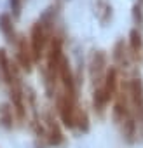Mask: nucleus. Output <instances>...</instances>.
Instances as JSON below:
<instances>
[{
  "instance_id": "1",
  "label": "nucleus",
  "mask_w": 143,
  "mask_h": 148,
  "mask_svg": "<svg viewBox=\"0 0 143 148\" xmlns=\"http://www.w3.org/2000/svg\"><path fill=\"white\" fill-rule=\"evenodd\" d=\"M52 25H54V16H52V9H49L38 21L33 23L32 32H30V49H32V56L33 61L38 63L47 51V45L51 42L52 37Z\"/></svg>"
},
{
  "instance_id": "2",
  "label": "nucleus",
  "mask_w": 143,
  "mask_h": 148,
  "mask_svg": "<svg viewBox=\"0 0 143 148\" xmlns=\"http://www.w3.org/2000/svg\"><path fill=\"white\" fill-rule=\"evenodd\" d=\"M63 40L61 37H51V42L45 51V82L49 87L56 86L59 80V66L63 61Z\"/></svg>"
},
{
  "instance_id": "3",
  "label": "nucleus",
  "mask_w": 143,
  "mask_h": 148,
  "mask_svg": "<svg viewBox=\"0 0 143 148\" xmlns=\"http://www.w3.org/2000/svg\"><path fill=\"white\" fill-rule=\"evenodd\" d=\"M119 89V73L117 68H108L107 75L101 82V86L94 87V96H93V105L98 110V113H103L107 105L110 103L112 98H115Z\"/></svg>"
},
{
  "instance_id": "4",
  "label": "nucleus",
  "mask_w": 143,
  "mask_h": 148,
  "mask_svg": "<svg viewBox=\"0 0 143 148\" xmlns=\"http://www.w3.org/2000/svg\"><path fill=\"white\" fill-rule=\"evenodd\" d=\"M107 54L105 51H94L93 56H91V63H89V75H91V80L94 84V87L101 86L105 75H107Z\"/></svg>"
},
{
  "instance_id": "5",
  "label": "nucleus",
  "mask_w": 143,
  "mask_h": 148,
  "mask_svg": "<svg viewBox=\"0 0 143 148\" xmlns=\"http://www.w3.org/2000/svg\"><path fill=\"white\" fill-rule=\"evenodd\" d=\"M127 92H129V103L134 113L143 120V80L136 75L127 82Z\"/></svg>"
},
{
  "instance_id": "6",
  "label": "nucleus",
  "mask_w": 143,
  "mask_h": 148,
  "mask_svg": "<svg viewBox=\"0 0 143 148\" xmlns=\"http://www.w3.org/2000/svg\"><path fill=\"white\" fill-rule=\"evenodd\" d=\"M16 59H18V64L23 68V70H26V71H30L32 70V66H33V56H32V49H30V42L25 38V37H19V38H16Z\"/></svg>"
},
{
  "instance_id": "7",
  "label": "nucleus",
  "mask_w": 143,
  "mask_h": 148,
  "mask_svg": "<svg viewBox=\"0 0 143 148\" xmlns=\"http://www.w3.org/2000/svg\"><path fill=\"white\" fill-rule=\"evenodd\" d=\"M93 9H94V16L101 26H107L112 21L113 9H112L110 0H93Z\"/></svg>"
},
{
  "instance_id": "8",
  "label": "nucleus",
  "mask_w": 143,
  "mask_h": 148,
  "mask_svg": "<svg viewBox=\"0 0 143 148\" xmlns=\"http://www.w3.org/2000/svg\"><path fill=\"white\" fill-rule=\"evenodd\" d=\"M129 52H131V58L134 59H141L143 56V35H141V30L138 28H133L129 32Z\"/></svg>"
},
{
  "instance_id": "9",
  "label": "nucleus",
  "mask_w": 143,
  "mask_h": 148,
  "mask_svg": "<svg viewBox=\"0 0 143 148\" xmlns=\"http://www.w3.org/2000/svg\"><path fill=\"white\" fill-rule=\"evenodd\" d=\"M112 56H113V61L117 66H127L129 64V58H131V52H129V47L127 44L124 42V38H119L113 45V51H112Z\"/></svg>"
},
{
  "instance_id": "10",
  "label": "nucleus",
  "mask_w": 143,
  "mask_h": 148,
  "mask_svg": "<svg viewBox=\"0 0 143 148\" xmlns=\"http://www.w3.org/2000/svg\"><path fill=\"white\" fill-rule=\"evenodd\" d=\"M0 32H2V35H4L9 42H14V40H16V32H14L12 16H9V14H2V16H0Z\"/></svg>"
},
{
  "instance_id": "11",
  "label": "nucleus",
  "mask_w": 143,
  "mask_h": 148,
  "mask_svg": "<svg viewBox=\"0 0 143 148\" xmlns=\"http://www.w3.org/2000/svg\"><path fill=\"white\" fill-rule=\"evenodd\" d=\"M47 125H49V141L52 145H59L61 143V132H59V127H58L56 120L47 117Z\"/></svg>"
},
{
  "instance_id": "12",
  "label": "nucleus",
  "mask_w": 143,
  "mask_h": 148,
  "mask_svg": "<svg viewBox=\"0 0 143 148\" xmlns=\"http://www.w3.org/2000/svg\"><path fill=\"white\" fill-rule=\"evenodd\" d=\"M133 23H134V28L138 30L143 28V5L141 4L133 5Z\"/></svg>"
},
{
  "instance_id": "13",
  "label": "nucleus",
  "mask_w": 143,
  "mask_h": 148,
  "mask_svg": "<svg viewBox=\"0 0 143 148\" xmlns=\"http://www.w3.org/2000/svg\"><path fill=\"white\" fill-rule=\"evenodd\" d=\"M25 2H26V0H9L11 11H12V18H19L21 16V11H23Z\"/></svg>"
},
{
  "instance_id": "14",
  "label": "nucleus",
  "mask_w": 143,
  "mask_h": 148,
  "mask_svg": "<svg viewBox=\"0 0 143 148\" xmlns=\"http://www.w3.org/2000/svg\"><path fill=\"white\" fill-rule=\"evenodd\" d=\"M138 4H141V5H143V0H138Z\"/></svg>"
}]
</instances>
